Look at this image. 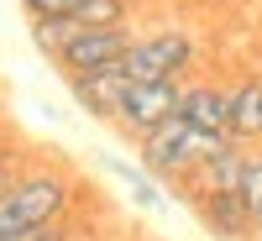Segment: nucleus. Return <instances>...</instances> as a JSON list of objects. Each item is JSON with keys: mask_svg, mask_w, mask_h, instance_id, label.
<instances>
[{"mask_svg": "<svg viewBox=\"0 0 262 241\" xmlns=\"http://www.w3.org/2000/svg\"><path fill=\"white\" fill-rule=\"evenodd\" d=\"M74 210V179L63 168H32L11 184V194L0 200V236L63 226V215Z\"/></svg>", "mask_w": 262, "mask_h": 241, "instance_id": "obj_1", "label": "nucleus"}, {"mask_svg": "<svg viewBox=\"0 0 262 241\" xmlns=\"http://www.w3.org/2000/svg\"><path fill=\"white\" fill-rule=\"evenodd\" d=\"M236 137H210V131L189 126L184 116H173L168 126H158L152 137H142V168L158 173V179H173V184H189L215 152Z\"/></svg>", "mask_w": 262, "mask_h": 241, "instance_id": "obj_2", "label": "nucleus"}, {"mask_svg": "<svg viewBox=\"0 0 262 241\" xmlns=\"http://www.w3.org/2000/svg\"><path fill=\"white\" fill-rule=\"evenodd\" d=\"M131 48H137V32H131V27H79L58 48L53 63L63 69V79H95V74L121 69V58Z\"/></svg>", "mask_w": 262, "mask_h": 241, "instance_id": "obj_3", "label": "nucleus"}, {"mask_svg": "<svg viewBox=\"0 0 262 241\" xmlns=\"http://www.w3.org/2000/svg\"><path fill=\"white\" fill-rule=\"evenodd\" d=\"M179 105H184V84L179 79H158V84H131L126 79V90H121V105H116V126L126 131V137H152L158 126H168L173 116H179Z\"/></svg>", "mask_w": 262, "mask_h": 241, "instance_id": "obj_4", "label": "nucleus"}, {"mask_svg": "<svg viewBox=\"0 0 262 241\" xmlns=\"http://www.w3.org/2000/svg\"><path fill=\"white\" fill-rule=\"evenodd\" d=\"M194 63V37L168 27V32H152V37H137V48L121 58V74L131 84H158V79H179Z\"/></svg>", "mask_w": 262, "mask_h": 241, "instance_id": "obj_5", "label": "nucleus"}, {"mask_svg": "<svg viewBox=\"0 0 262 241\" xmlns=\"http://www.w3.org/2000/svg\"><path fill=\"white\" fill-rule=\"evenodd\" d=\"M194 210H200V221L221 241H247L257 231L252 210H247V200L236 189H200V194H194Z\"/></svg>", "mask_w": 262, "mask_h": 241, "instance_id": "obj_6", "label": "nucleus"}, {"mask_svg": "<svg viewBox=\"0 0 262 241\" xmlns=\"http://www.w3.org/2000/svg\"><path fill=\"white\" fill-rule=\"evenodd\" d=\"M179 116L189 126L210 131V137H231V90H215V84H184Z\"/></svg>", "mask_w": 262, "mask_h": 241, "instance_id": "obj_7", "label": "nucleus"}, {"mask_svg": "<svg viewBox=\"0 0 262 241\" xmlns=\"http://www.w3.org/2000/svg\"><path fill=\"white\" fill-rule=\"evenodd\" d=\"M231 137L262 142V79H247L231 90Z\"/></svg>", "mask_w": 262, "mask_h": 241, "instance_id": "obj_8", "label": "nucleus"}, {"mask_svg": "<svg viewBox=\"0 0 262 241\" xmlns=\"http://www.w3.org/2000/svg\"><path fill=\"white\" fill-rule=\"evenodd\" d=\"M90 0H21V11L32 21H79Z\"/></svg>", "mask_w": 262, "mask_h": 241, "instance_id": "obj_9", "label": "nucleus"}, {"mask_svg": "<svg viewBox=\"0 0 262 241\" xmlns=\"http://www.w3.org/2000/svg\"><path fill=\"white\" fill-rule=\"evenodd\" d=\"M74 32H79V21H32V42H37L48 58H58V48H63Z\"/></svg>", "mask_w": 262, "mask_h": 241, "instance_id": "obj_10", "label": "nucleus"}, {"mask_svg": "<svg viewBox=\"0 0 262 241\" xmlns=\"http://www.w3.org/2000/svg\"><path fill=\"white\" fill-rule=\"evenodd\" d=\"M111 168L121 173V184L131 189V200H137V205H147V210H158V205H163V194H158V189L147 184V173H137L131 163H111Z\"/></svg>", "mask_w": 262, "mask_h": 241, "instance_id": "obj_11", "label": "nucleus"}, {"mask_svg": "<svg viewBox=\"0 0 262 241\" xmlns=\"http://www.w3.org/2000/svg\"><path fill=\"white\" fill-rule=\"evenodd\" d=\"M247 200V210H252V221H262V152L257 158H247V173H242V189H236Z\"/></svg>", "mask_w": 262, "mask_h": 241, "instance_id": "obj_12", "label": "nucleus"}, {"mask_svg": "<svg viewBox=\"0 0 262 241\" xmlns=\"http://www.w3.org/2000/svg\"><path fill=\"white\" fill-rule=\"evenodd\" d=\"M16 179H21V158H16V152H0V200L11 194Z\"/></svg>", "mask_w": 262, "mask_h": 241, "instance_id": "obj_13", "label": "nucleus"}, {"mask_svg": "<svg viewBox=\"0 0 262 241\" xmlns=\"http://www.w3.org/2000/svg\"><path fill=\"white\" fill-rule=\"evenodd\" d=\"M252 241H262V221H257V231H252Z\"/></svg>", "mask_w": 262, "mask_h": 241, "instance_id": "obj_14", "label": "nucleus"}]
</instances>
